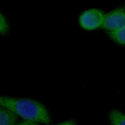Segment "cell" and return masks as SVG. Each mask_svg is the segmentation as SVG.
Wrapping results in <instances>:
<instances>
[{"label": "cell", "mask_w": 125, "mask_h": 125, "mask_svg": "<svg viewBox=\"0 0 125 125\" xmlns=\"http://www.w3.org/2000/svg\"><path fill=\"white\" fill-rule=\"evenodd\" d=\"M17 119L18 116L16 114L0 106V125H14Z\"/></svg>", "instance_id": "277c9868"}, {"label": "cell", "mask_w": 125, "mask_h": 125, "mask_svg": "<svg viewBox=\"0 0 125 125\" xmlns=\"http://www.w3.org/2000/svg\"><path fill=\"white\" fill-rule=\"evenodd\" d=\"M109 119L112 125H125V116L117 110H112L109 113Z\"/></svg>", "instance_id": "5b68a950"}, {"label": "cell", "mask_w": 125, "mask_h": 125, "mask_svg": "<svg viewBox=\"0 0 125 125\" xmlns=\"http://www.w3.org/2000/svg\"><path fill=\"white\" fill-rule=\"evenodd\" d=\"M104 13L97 9H92L84 12L80 17L81 26L85 29L92 30L102 26Z\"/></svg>", "instance_id": "3957f363"}, {"label": "cell", "mask_w": 125, "mask_h": 125, "mask_svg": "<svg viewBox=\"0 0 125 125\" xmlns=\"http://www.w3.org/2000/svg\"><path fill=\"white\" fill-rule=\"evenodd\" d=\"M9 31V25L5 18L0 13V34L5 35Z\"/></svg>", "instance_id": "52a82bcc"}, {"label": "cell", "mask_w": 125, "mask_h": 125, "mask_svg": "<svg viewBox=\"0 0 125 125\" xmlns=\"http://www.w3.org/2000/svg\"><path fill=\"white\" fill-rule=\"evenodd\" d=\"M102 26L109 31L125 27V14L124 8H117L104 15Z\"/></svg>", "instance_id": "7a4b0ae2"}, {"label": "cell", "mask_w": 125, "mask_h": 125, "mask_svg": "<svg viewBox=\"0 0 125 125\" xmlns=\"http://www.w3.org/2000/svg\"><path fill=\"white\" fill-rule=\"evenodd\" d=\"M14 125H38V124L36 122L24 120L17 124H15Z\"/></svg>", "instance_id": "ba28073f"}, {"label": "cell", "mask_w": 125, "mask_h": 125, "mask_svg": "<svg viewBox=\"0 0 125 125\" xmlns=\"http://www.w3.org/2000/svg\"><path fill=\"white\" fill-rule=\"evenodd\" d=\"M56 125H76V123L73 120L68 121Z\"/></svg>", "instance_id": "9c48e42d"}, {"label": "cell", "mask_w": 125, "mask_h": 125, "mask_svg": "<svg viewBox=\"0 0 125 125\" xmlns=\"http://www.w3.org/2000/svg\"><path fill=\"white\" fill-rule=\"evenodd\" d=\"M110 37L115 42L122 45L125 44V27L110 31L109 33Z\"/></svg>", "instance_id": "8992f818"}, {"label": "cell", "mask_w": 125, "mask_h": 125, "mask_svg": "<svg viewBox=\"0 0 125 125\" xmlns=\"http://www.w3.org/2000/svg\"><path fill=\"white\" fill-rule=\"evenodd\" d=\"M0 106L4 107L24 120L49 124L50 116L41 103L27 99L0 96Z\"/></svg>", "instance_id": "6da1fadb"}]
</instances>
